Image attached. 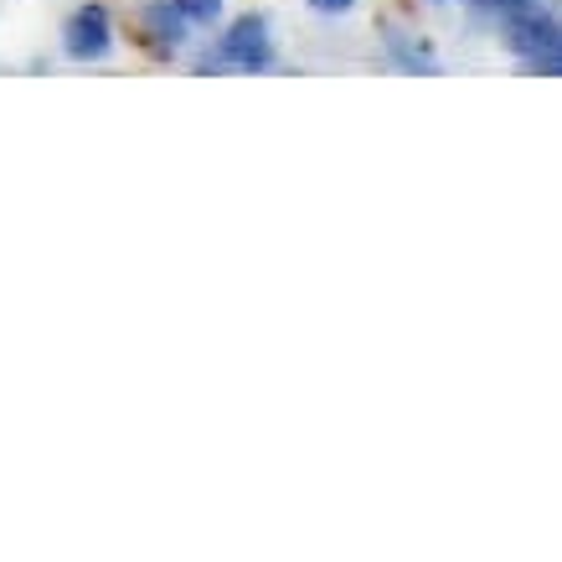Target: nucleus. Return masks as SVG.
Listing matches in <instances>:
<instances>
[{
    "instance_id": "423d86ee",
    "label": "nucleus",
    "mask_w": 562,
    "mask_h": 562,
    "mask_svg": "<svg viewBox=\"0 0 562 562\" xmlns=\"http://www.w3.org/2000/svg\"><path fill=\"white\" fill-rule=\"evenodd\" d=\"M305 5H310V11H321V16H346L357 0H305Z\"/></svg>"
},
{
    "instance_id": "20e7f679",
    "label": "nucleus",
    "mask_w": 562,
    "mask_h": 562,
    "mask_svg": "<svg viewBox=\"0 0 562 562\" xmlns=\"http://www.w3.org/2000/svg\"><path fill=\"white\" fill-rule=\"evenodd\" d=\"M145 32L155 42H166V47H181L187 42V16L176 11V0H155V5H145Z\"/></svg>"
},
{
    "instance_id": "f03ea898",
    "label": "nucleus",
    "mask_w": 562,
    "mask_h": 562,
    "mask_svg": "<svg viewBox=\"0 0 562 562\" xmlns=\"http://www.w3.org/2000/svg\"><path fill=\"white\" fill-rule=\"evenodd\" d=\"M63 47H68L72 63H99V57H109V47H114V26H109V11H103L99 0L93 5H78L68 16V26H63Z\"/></svg>"
},
{
    "instance_id": "7ed1b4c3",
    "label": "nucleus",
    "mask_w": 562,
    "mask_h": 562,
    "mask_svg": "<svg viewBox=\"0 0 562 562\" xmlns=\"http://www.w3.org/2000/svg\"><path fill=\"white\" fill-rule=\"evenodd\" d=\"M506 36H512V47L521 52V57H537V63H547L552 47H558V26H552L547 16H527V11H516Z\"/></svg>"
},
{
    "instance_id": "0eeeda50",
    "label": "nucleus",
    "mask_w": 562,
    "mask_h": 562,
    "mask_svg": "<svg viewBox=\"0 0 562 562\" xmlns=\"http://www.w3.org/2000/svg\"><path fill=\"white\" fill-rule=\"evenodd\" d=\"M552 68H562V26H558V47H552V57H547Z\"/></svg>"
},
{
    "instance_id": "6e6552de",
    "label": "nucleus",
    "mask_w": 562,
    "mask_h": 562,
    "mask_svg": "<svg viewBox=\"0 0 562 562\" xmlns=\"http://www.w3.org/2000/svg\"><path fill=\"white\" fill-rule=\"evenodd\" d=\"M491 5H501V11H521L527 0H491Z\"/></svg>"
},
{
    "instance_id": "f257e3e1",
    "label": "nucleus",
    "mask_w": 562,
    "mask_h": 562,
    "mask_svg": "<svg viewBox=\"0 0 562 562\" xmlns=\"http://www.w3.org/2000/svg\"><path fill=\"white\" fill-rule=\"evenodd\" d=\"M217 57L227 68H243V72H263L273 63V42H269V21L263 16H238L222 36Z\"/></svg>"
},
{
    "instance_id": "39448f33",
    "label": "nucleus",
    "mask_w": 562,
    "mask_h": 562,
    "mask_svg": "<svg viewBox=\"0 0 562 562\" xmlns=\"http://www.w3.org/2000/svg\"><path fill=\"white\" fill-rule=\"evenodd\" d=\"M176 11L191 21V26H212L222 16V0H176Z\"/></svg>"
}]
</instances>
